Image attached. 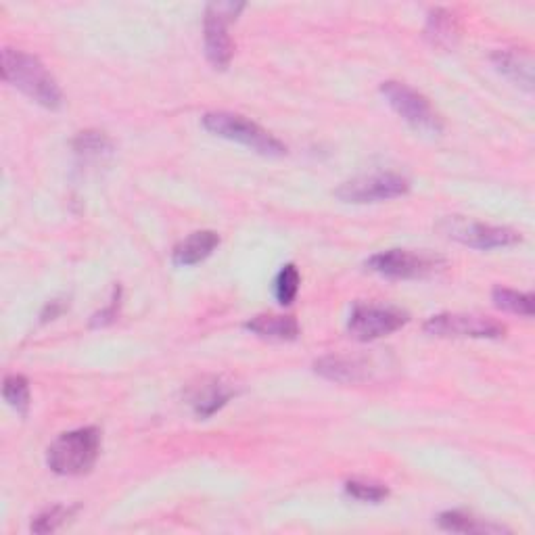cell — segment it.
<instances>
[{
    "mask_svg": "<svg viewBox=\"0 0 535 535\" xmlns=\"http://www.w3.org/2000/svg\"><path fill=\"white\" fill-rule=\"evenodd\" d=\"M0 72H3V80L7 84L19 88L34 103L46 109H59L63 105V92L57 80L38 57L15 49H5Z\"/></svg>",
    "mask_w": 535,
    "mask_h": 535,
    "instance_id": "6da1fadb",
    "label": "cell"
},
{
    "mask_svg": "<svg viewBox=\"0 0 535 535\" xmlns=\"http://www.w3.org/2000/svg\"><path fill=\"white\" fill-rule=\"evenodd\" d=\"M101 454V431L97 427H82L59 435L46 450L49 469L63 477H78L88 473Z\"/></svg>",
    "mask_w": 535,
    "mask_h": 535,
    "instance_id": "7a4b0ae2",
    "label": "cell"
},
{
    "mask_svg": "<svg viewBox=\"0 0 535 535\" xmlns=\"http://www.w3.org/2000/svg\"><path fill=\"white\" fill-rule=\"evenodd\" d=\"M203 128L220 138H226V141H235L266 157H283L287 153V147L278 141V138H274L260 124L243 118L239 113H228V111L207 113L203 118Z\"/></svg>",
    "mask_w": 535,
    "mask_h": 535,
    "instance_id": "3957f363",
    "label": "cell"
},
{
    "mask_svg": "<svg viewBox=\"0 0 535 535\" xmlns=\"http://www.w3.org/2000/svg\"><path fill=\"white\" fill-rule=\"evenodd\" d=\"M381 95L389 103V107L400 115V118L410 124L416 132L421 134H439L444 130L441 118L437 111L431 107L429 99L421 92H416L408 84L402 82H383L381 84Z\"/></svg>",
    "mask_w": 535,
    "mask_h": 535,
    "instance_id": "277c9868",
    "label": "cell"
},
{
    "mask_svg": "<svg viewBox=\"0 0 535 535\" xmlns=\"http://www.w3.org/2000/svg\"><path fill=\"white\" fill-rule=\"evenodd\" d=\"M446 264L444 258L429 251H410V249H387L372 255L366 260V268L385 278L395 281H408V278H425L437 272Z\"/></svg>",
    "mask_w": 535,
    "mask_h": 535,
    "instance_id": "5b68a950",
    "label": "cell"
},
{
    "mask_svg": "<svg viewBox=\"0 0 535 535\" xmlns=\"http://www.w3.org/2000/svg\"><path fill=\"white\" fill-rule=\"evenodd\" d=\"M439 230L452 241H458L467 247L490 251V249H504L521 243V232L506 228V226H492L473 222L460 216H450L441 220Z\"/></svg>",
    "mask_w": 535,
    "mask_h": 535,
    "instance_id": "8992f818",
    "label": "cell"
},
{
    "mask_svg": "<svg viewBox=\"0 0 535 535\" xmlns=\"http://www.w3.org/2000/svg\"><path fill=\"white\" fill-rule=\"evenodd\" d=\"M245 9L241 3H212L205 9V55L216 69H226L235 55V42L228 34V23Z\"/></svg>",
    "mask_w": 535,
    "mask_h": 535,
    "instance_id": "52a82bcc",
    "label": "cell"
},
{
    "mask_svg": "<svg viewBox=\"0 0 535 535\" xmlns=\"http://www.w3.org/2000/svg\"><path fill=\"white\" fill-rule=\"evenodd\" d=\"M410 182L408 178L393 174V172H379L370 176H360L354 180L343 182L335 195L343 203L366 205V203H381L389 199H398L408 195Z\"/></svg>",
    "mask_w": 535,
    "mask_h": 535,
    "instance_id": "ba28073f",
    "label": "cell"
},
{
    "mask_svg": "<svg viewBox=\"0 0 535 535\" xmlns=\"http://www.w3.org/2000/svg\"><path fill=\"white\" fill-rule=\"evenodd\" d=\"M408 320V314L400 308L356 304L350 320H347V331L358 341H375L400 331L406 327Z\"/></svg>",
    "mask_w": 535,
    "mask_h": 535,
    "instance_id": "9c48e42d",
    "label": "cell"
},
{
    "mask_svg": "<svg viewBox=\"0 0 535 535\" xmlns=\"http://www.w3.org/2000/svg\"><path fill=\"white\" fill-rule=\"evenodd\" d=\"M425 333L435 337L502 339L506 327L494 318L477 314H437L425 322Z\"/></svg>",
    "mask_w": 535,
    "mask_h": 535,
    "instance_id": "30bf717a",
    "label": "cell"
},
{
    "mask_svg": "<svg viewBox=\"0 0 535 535\" xmlns=\"http://www.w3.org/2000/svg\"><path fill=\"white\" fill-rule=\"evenodd\" d=\"M314 370L333 383H360L370 377L372 364L360 356H324L314 364Z\"/></svg>",
    "mask_w": 535,
    "mask_h": 535,
    "instance_id": "8fae6325",
    "label": "cell"
},
{
    "mask_svg": "<svg viewBox=\"0 0 535 535\" xmlns=\"http://www.w3.org/2000/svg\"><path fill=\"white\" fill-rule=\"evenodd\" d=\"M232 395L235 391L222 379H203L189 391V404L199 418H209L222 410Z\"/></svg>",
    "mask_w": 535,
    "mask_h": 535,
    "instance_id": "7c38bea8",
    "label": "cell"
},
{
    "mask_svg": "<svg viewBox=\"0 0 535 535\" xmlns=\"http://www.w3.org/2000/svg\"><path fill=\"white\" fill-rule=\"evenodd\" d=\"M220 245L218 232L214 230H199L193 232L191 237H186L182 243H178L172 251V262L176 266H195L205 262Z\"/></svg>",
    "mask_w": 535,
    "mask_h": 535,
    "instance_id": "4fadbf2b",
    "label": "cell"
},
{
    "mask_svg": "<svg viewBox=\"0 0 535 535\" xmlns=\"http://www.w3.org/2000/svg\"><path fill=\"white\" fill-rule=\"evenodd\" d=\"M492 61L498 72L506 76L510 82H515L523 90H533V61L527 53L517 49H504L492 55Z\"/></svg>",
    "mask_w": 535,
    "mask_h": 535,
    "instance_id": "5bb4252c",
    "label": "cell"
},
{
    "mask_svg": "<svg viewBox=\"0 0 535 535\" xmlns=\"http://www.w3.org/2000/svg\"><path fill=\"white\" fill-rule=\"evenodd\" d=\"M245 329L253 335L270 341H295L299 337V324L293 316L260 314L245 322Z\"/></svg>",
    "mask_w": 535,
    "mask_h": 535,
    "instance_id": "9a60e30c",
    "label": "cell"
},
{
    "mask_svg": "<svg viewBox=\"0 0 535 535\" xmlns=\"http://www.w3.org/2000/svg\"><path fill=\"white\" fill-rule=\"evenodd\" d=\"M425 36L433 46L439 49H454L460 38V23L446 9H433L427 17Z\"/></svg>",
    "mask_w": 535,
    "mask_h": 535,
    "instance_id": "2e32d148",
    "label": "cell"
},
{
    "mask_svg": "<svg viewBox=\"0 0 535 535\" xmlns=\"http://www.w3.org/2000/svg\"><path fill=\"white\" fill-rule=\"evenodd\" d=\"M437 523L441 529L454 531V533H506L508 529L502 525L487 523L483 519H477L462 510H448L437 517Z\"/></svg>",
    "mask_w": 535,
    "mask_h": 535,
    "instance_id": "e0dca14e",
    "label": "cell"
},
{
    "mask_svg": "<svg viewBox=\"0 0 535 535\" xmlns=\"http://www.w3.org/2000/svg\"><path fill=\"white\" fill-rule=\"evenodd\" d=\"M492 299L500 310L513 312V314H519L525 318H531L535 312L531 293H519V291L506 289V287H496L492 293Z\"/></svg>",
    "mask_w": 535,
    "mask_h": 535,
    "instance_id": "ac0fdd59",
    "label": "cell"
},
{
    "mask_svg": "<svg viewBox=\"0 0 535 535\" xmlns=\"http://www.w3.org/2000/svg\"><path fill=\"white\" fill-rule=\"evenodd\" d=\"M3 398L5 402L17 410L19 414L26 416L30 410V383L21 375H9L3 385Z\"/></svg>",
    "mask_w": 535,
    "mask_h": 535,
    "instance_id": "d6986e66",
    "label": "cell"
},
{
    "mask_svg": "<svg viewBox=\"0 0 535 535\" xmlns=\"http://www.w3.org/2000/svg\"><path fill=\"white\" fill-rule=\"evenodd\" d=\"M76 510H78L76 506H63V504H55L51 508H46L32 521V531L34 533H53L61 525H65L69 519H72Z\"/></svg>",
    "mask_w": 535,
    "mask_h": 535,
    "instance_id": "ffe728a7",
    "label": "cell"
},
{
    "mask_svg": "<svg viewBox=\"0 0 535 535\" xmlns=\"http://www.w3.org/2000/svg\"><path fill=\"white\" fill-rule=\"evenodd\" d=\"M299 283H301L299 270L293 264L283 266V270L278 272L276 281H274V295L278 299V304H281V306H291L293 299L297 297Z\"/></svg>",
    "mask_w": 535,
    "mask_h": 535,
    "instance_id": "44dd1931",
    "label": "cell"
},
{
    "mask_svg": "<svg viewBox=\"0 0 535 535\" xmlns=\"http://www.w3.org/2000/svg\"><path fill=\"white\" fill-rule=\"evenodd\" d=\"M345 492H347V496H352L360 502H372V504H379L389 496V490L385 485L372 483V481H360V479L347 481Z\"/></svg>",
    "mask_w": 535,
    "mask_h": 535,
    "instance_id": "7402d4cb",
    "label": "cell"
},
{
    "mask_svg": "<svg viewBox=\"0 0 535 535\" xmlns=\"http://www.w3.org/2000/svg\"><path fill=\"white\" fill-rule=\"evenodd\" d=\"M74 149L80 157H101L105 151L111 149V141L103 134V132H95V130H88V132H80Z\"/></svg>",
    "mask_w": 535,
    "mask_h": 535,
    "instance_id": "603a6c76",
    "label": "cell"
},
{
    "mask_svg": "<svg viewBox=\"0 0 535 535\" xmlns=\"http://www.w3.org/2000/svg\"><path fill=\"white\" fill-rule=\"evenodd\" d=\"M115 318H118V297H113L109 308L92 316V327H107V324H111Z\"/></svg>",
    "mask_w": 535,
    "mask_h": 535,
    "instance_id": "cb8c5ba5",
    "label": "cell"
}]
</instances>
